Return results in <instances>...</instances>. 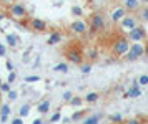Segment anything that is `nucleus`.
Returning a JSON list of instances; mask_svg holds the SVG:
<instances>
[{
  "label": "nucleus",
  "mask_w": 148,
  "mask_h": 124,
  "mask_svg": "<svg viewBox=\"0 0 148 124\" xmlns=\"http://www.w3.org/2000/svg\"><path fill=\"white\" fill-rule=\"evenodd\" d=\"M80 71L83 73V75H88V73L92 71V65H90V63H85V65L82 63L80 65Z\"/></svg>",
  "instance_id": "nucleus-25"
},
{
  "label": "nucleus",
  "mask_w": 148,
  "mask_h": 124,
  "mask_svg": "<svg viewBox=\"0 0 148 124\" xmlns=\"http://www.w3.org/2000/svg\"><path fill=\"white\" fill-rule=\"evenodd\" d=\"M138 18L141 23H148V5H141V8L138 10Z\"/></svg>",
  "instance_id": "nucleus-16"
},
{
  "label": "nucleus",
  "mask_w": 148,
  "mask_h": 124,
  "mask_svg": "<svg viewBox=\"0 0 148 124\" xmlns=\"http://www.w3.org/2000/svg\"><path fill=\"white\" fill-rule=\"evenodd\" d=\"M30 28L34 32H45L47 30V22L42 18H32L30 20Z\"/></svg>",
  "instance_id": "nucleus-12"
},
{
  "label": "nucleus",
  "mask_w": 148,
  "mask_h": 124,
  "mask_svg": "<svg viewBox=\"0 0 148 124\" xmlns=\"http://www.w3.org/2000/svg\"><path fill=\"white\" fill-rule=\"evenodd\" d=\"M130 46H132V41L128 40V37H118L112 43V53L116 58H125L127 53L130 51Z\"/></svg>",
  "instance_id": "nucleus-1"
},
{
  "label": "nucleus",
  "mask_w": 148,
  "mask_h": 124,
  "mask_svg": "<svg viewBox=\"0 0 148 124\" xmlns=\"http://www.w3.org/2000/svg\"><path fill=\"white\" fill-rule=\"evenodd\" d=\"M60 41H62V33H60V32L50 33V37H48V40H47L48 45H58Z\"/></svg>",
  "instance_id": "nucleus-14"
},
{
  "label": "nucleus",
  "mask_w": 148,
  "mask_h": 124,
  "mask_svg": "<svg viewBox=\"0 0 148 124\" xmlns=\"http://www.w3.org/2000/svg\"><path fill=\"white\" fill-rule=\"evenodd\" d=\"M65 56L70 63H73V65H82V61H83V53L78 50V48H72V50H68L65 53Z\"/></svg>",
  "instance_id": "nucleus-9"
},
{
  "label": "nucleus",
  "mask_w": 148,
  "mask_h": 124,
  "mask_svg": "<svg viewBox=\"0 0 148 124\" xmlns=\"http://www.w3.org/2000/svg\"><path fill=\"white\" fill-rule=\"evenodd\" d=\"M100 99V94L97 91H90L85 94V103H88V104H93V103H97Z\"/></svg>",
  "instance_id": "nucleus-15"
},
{
  "label": "nucleus",
  "mask_w": 148,
  "mask_h": 124,
  "mask_svg": "<svg viewBox=\"0 0 148 124\" xmlns=\"http://www.w3.org/2000/svg\"><path fill=\"white\" fill-rule=\"evenodd\" d=\"M30 114V104H22L20 109H18V116H22V118L25 119Z\"/></svg>",
  "instance_id": "nucleus-20"
},
{
  "label": "nucleus",
  "mask_w": 148,
  "mask_h": 124,
  "mask_svg": "<svg viewBox=\"0 0 148 124\" xmlns=\"http://www.w3.org/2000/svg\"><path fill=\"white\" fill-rule=\"evenodd\" d=\"M10 85H12V83H8V81L7 83H2V85H0V91L2 93H8L10 91Z\"/></svg>",
  "instance_id": "nucleus-31"
},
{
  "label": "nucleus",
  "mask_w": 148,
  "mask_h": 124,
  "mask_svg": "<svg viewBox=\"0 0 148 124\" xmlns=\"http://www.w3.org/2000/svg\"><path fill=\"white\" fill-rule=\"evenodd\" d=\"M5 68H7L8 71H14V70H15L14 63H12V61H10V60H7V61H5Z\"/></svg>",
  "instance_id": "nucleus-35"
},
{
  "label": "nucleus",
  "mask_w": 148,
  "mask_h": 124,
  "mask_svg": "<svg viewBox=\"0 0 148 124\" xmlns=\"http://www.w3.org/2000/svg\"><path fill=\"white\" fill-rule=\"evenodd\" d=\"M34 124H43V119H42V118H37V119L34 121Z\"/></svg>",
  "instance_id": "nucleus-39"
},
{
  "label": "nucleus",
  "mask_w": 148,
  "mask_h": 124,
  "mask_svg": "<svg viewBox=\"0 0 148 124\" xmlns=\"http://www.w3.org/2000/svg\"><path fill=\"white\" fill-rule=\"evenodd\" d=\"M0 2H2L3 5H12V3H15L17 0H0Z\"/></svg>",
  "instance_id": "nucleus-38"
},
{
  "label": "nucleus",
  "mask_w": 148,
  "mask_h": 124,
  "mask_svg": "<svg viewBox=\"0 0 148 124\" xmlns=\"http://www.w3.org/2000/svg\"><path fill=\"white\" fill-rule=\"evenodd\" d=\"M70 118H72V121H82V119H85V111H75Z\"/></svg>",
  "instance_id": "nucleus-23"
},
{
  "label": "nucleus",
  "mask_w": 148,
  "mask_h": 124,
  "mask_svg": "<svg viewBox=\"0 0 148 124\" xmlns=\"http://www.w3.org/2000/svg\"><path fill=\"white\" fill-rule=\"evenodd\" d=\"M37 111L40 112V114H47V112L50 111V99H43V101H40L38 106H37Z\"/></svg>",
  "instance_id": "nucleus-13"
},
{
  "label": "nucleus",
  "mask_w": 148,
  "mask_h": 124,
  "mask_svg": "<svg viewBox=\"0 0 148 124\" xmlns=\"http://www.w3.org/2000/svg\"><path fill=\"white\" fill-rule=\"evenodd\" d=\"M87 58L88 60H97L98 58V51H97V50H88L87 51Z\"/></svg>",
  "instance_id": "nucleus-27"
},
{
  "label": "nucleus",
  "mask_w": 148,
  "mask_h": 124,
  "mask_svg": "<svg viewBox=\"0 0 148 124\" xmlns=\"http://www.w3.org/2000/svg\"><path fill=\"white\" fill-rule=\"evenodd\" d=\"M0 20H3V13H0Z\"/></svg>",
  "instance_id": "nucleus-45"
},
{
  "label": "nucleus",
  "mask_w": 148,
  "mask_h": 124,
  "mask_svg": "<svg viewBox=\"0 0 148 124\" xmlns=\"http://www.w3.org/2000/svg\"><path fill=\"white\" fill-rule=\"evenodd\" d=\"M138 123H140L138 119H132V121H128V124H138Z\"/></svg>",
  "instance_id": "nucleus-41"
},
{
  "label": "nucleus",
  "mask_w": 148,
  "mask_h": 124,
  "mask_svg": "<svg viewBox=\"0 0 148 124\" xmlns=\"http://www.w3.org/2000/svg\"><path fill=\"white\" fill-rule=\"evenodd\" d=\"M62 98H63V101H65V103H70V99L73 98V93H72V91H65Z\"/></svg>",
  "instance_id": "nucleus-30"
},
{
  "label": "nucleus",
  "mask_w": 148,
  "mask_h": 124,
  "mask_svg": "<svg viewBox=\"0 0 148 124\" xmlns=\"http://www.w3.org/2000/svg\"><path fill=\"white\" fill-rule=\"evenodd\" d=\"M0 121H2V123H7V121H8V116H0Z\"/></svg>",
  "instance_id": "nucleus-40"
},
{
  "label": "nucleus",
  "mask_w": 148,
  "mask_h": 124,
  "mask_svg": "<svg viewBox=\"0 0 148 124\" xmlns=\"http://www.w3.org/2000/svg\"><path fill=\"white\" fill-rule=\"evenodd\" d=\"M53 71H57V73H68V65L67 63H58V65L53 66Z\"/></svg>",
  "instance_id": "nucleus-21"
},
{
  "label": "nucleus",
  "mask_w": 148,
  "mask_h": 124,
  "mask_svg": "<svg viewBox=\"0 0 148 124\" xmlns=\"http://www.w3.org/2000/svg\"><path fill=\"white\" fill-rule=\"evenodd\" d=\"M110 121H112V123H121V121H123V116H121V114H112V116H110Z\"/></svg>",
  "instance_id": "nucleus-29"
},
{
  "label": "nucleus",
  "mask_w": 148,
  "mask_h": 124,
  "mask_svg": "<svg viewBox=\"0 0 148 124\" xmlns=\"http://www.w3.org/2000/svg\"><path fill=\"white\" fill-rule=\"evenodd\" d=\"M145 56L148 58V45H145Z\"/></svg>",
  "instance_id": "nucleus-43"
},
{
  "label": "nucleus",
  "mask_w": 148,
  "mask_h": 124,
  "mask_svg": "<svg viewBox=\"0 0 148 124\" xmlns=\"http://www.w3.org/2000/svg\"><path fill=\"white\" fill-rule=\"evenodd\" d=\"M145 56V43L143 41H132V46H130V51L127 53L125 60L127 61H136Z\"/></svg>",
  "instance_id": "nucleus-3"
},
{
  "label": "nucleus",
  "mask_w": 148,
  "mask_h": 124,
  "mask_svg": "<svg viewBox=\"0 0 148 124\" xmlns=\"http://www.w3.org/2000/svg\"><path fill=\"white\" fill-rule=\"evenodd\" d=\"M0 85H2V79H0Z\"/></svg>",
  "instance_id": "nucleus-46"
},
{
  "label": "nucleus",
  "mask_w": 148,
  "mask_h": 124,
  "mask_svg": "<svg viewBox=\"0 0 148 124\" xmlns=\"http://www.w3.org/2000/svg\"><path fill=\"white\" fill-rule=\"evenodd\" d=\"M88 23L85 22V20H82V18H78V20H75L73 23L70 25V32L72 33H75V35H85V33L88 32Z\"/></svg>",
  "instance_id": "nucleus-8"
},
{
  "label": "nucleus",
  "mask_w": 148,
  "mask_h": 124,
  "mask_svg": "<svg viewBox=\"0 0 148 124\" xmlns=\"http://www.w3.org/2000/svg\"><path fill=\"white\" fill-rule=\"evenodd\" d=\"M103 30H105V17L100 12H95L90 17V28H88V32L97 33V32H103Z\"/></svg>",
  "instance_id": "nucleus-4"
},
{
  "label": "nucleus",
  "mask_w": 148,
  "mask_h": 124,
  "mask_svg": "<svg viewBox=\"0 0 148 124\" xmlns=\"http://www.w3.org/2000/svg\"><path fill=\"white\" fill-rule=\"evenodd\" d=\"M138 81H140V86H147L148 85V75H141L140 78H138Z\"/></svg>",
  "instance_id": "nucleus-32"
},
{
  "label": "nucleus",
  "mask_w": 148,
  "mask_h": 124,
  "mask_svg": "<svg viewBox=\"0 0 148 124\" xmlns=\"http://www.w3.org/2000/svg\"><path fill=\"white\" fill-rule=\"evenodd\" d=\"M141 96V88H140V85H130V88H128L127 91H125V94H123V98L127 99V98H133V99H136V98H140Z\"/></svg>",
  "instance_id": "nucleus-11"
},
{
  "label": "nucleus",
  "mask_w": 148,
  "mask_h": 124,
  "mask_svg": "<svg viewBox=\"0 0 148 124\" xmlns=\"http://www.w3.org/2000/svg\"><path fill=\"white\" fill-rule=\"evenodd\" d=\"M72 15H73V17H78V18L83 17V8H82L80 5H73L72 7Z\"/></svg>",
  "instance_id": "nucleus-22"
},
{
  "label": "nucleus",
  "mask_w": 148,
  "mask_h": 124,
  "mask_svg": "<svg viewBox=\"0 0 148 124\" xmlns=\"http://www.w3.org/2000/svg\"><path fill=\"white\" fill-rule=\"evenodd\" d=\"M141 22L140 18H138V15H135L133 12H128L125 17H123V20H121L120 23H118V28H120L121 33H125L127 35L130 30H133L135 26H138Z\"/></svg>",
  "instance_id": "nucleus-2"
},
{
  "label": "nucleus",
  "mask_w": 148,
  "mask_h": 124,
  "mask_svg": "<svg viewBox=\"0 0 148 124\" xmlns=\"http://www.w3.org/2000/svg\"><path fill=\"white\" fill-rule=\"evenodd\" d=\"M5 41H7V45L10 46V48H17V46H18V37H17V35L8 33L7 37H5Z\"/></svg>",
  "instance_id": "nucleus-17"
},
{
  "label": "nucleus",
  "mask_w": 148,
  "mask_h": 124,
  "mask_svg": "<svg viewBox=\"0 0 148 124\" xmlns=\"http://www.w3.org/2000/svg\"><path fill=\"white\" fill-rule=\"evenodd\" d=\"M121 5L127 8L128 12H138L141 8V2L140 0H121Z\"/></svg>",
  "instance_id": "nucleus-10"
},
{
  "label": "nucleus",
  "mask_w": 148,
  "mask_h": 124,
  "mask_svg": "<svg viewBox=\"0 0 148 124\" xmlns=\"http://www.w3.org/2000/svg\"><path fill=\"white\" fill-rule=\"evenodd\" d=\"M62 121H63V123H70V121H72V118H63Z\"/></svg>",
  "instance_id": "nucleus-42"
},
{
  "label": "nucleus",
  "mask_w": 148,
  "mask_h": 124,
  "mask_svg": "<svg viewBox=\"0 0 148 124\" xmlns=\"http://www.w3.org/2000/svg\"><path fill=\"white\" fill-rule=\"evenodd\" d=\"M10 123H12V124H23V118H22V116H18V118H14Z\"/></svg>",
  "instance_id": "nucleus-37"
},
{
  "label": "nucleus",
  "mask_w": 148,
  "mask_h": 124,
  "mask_svg": "<svg viewBox=\"0 0 148 124\" xmlns=\"http://www.w3.org/2000/svg\"><path fill=\"white\" fill-rule=\"evenodd\" d=\"M127 37H128V40H130V41H145L148 35H147L145 26L140 23L138 26H135L133 30H130V32L127 33Z\"/></svg>",
  "instance_id": "nucleus-6"
},
{
  "label": "nucleus",
  "mask_w": 148,
  "mask_h": 124,
  "mask_svg": "<svg viewBox=\"0 0 148 124\" xmlns=\"http://www.w3.org/2000/svg\"><path fill=\"white\" fill-rule=\"evenodd\" d=\"M15 79H17V73H15V71H8V79H7V81H8V83H14Z\"/></svg>",
  "instance_id": "nucleus-34"
},
{
  "label": "nucleus",
  "mask_w": 148,
  "mask_h": 124,
  "mask_svg": "<svg viewBox=\"0 0 148 124\" xmlns=\"http://www.w3.org/2000/svg\"><path fill=\"white\" fill-rule=\"evenodd\" d=\"M141 2V5H148V0H140Z\"/></svg>",
  "instance_id": "nucleus-44"
},
{
  "label": "nucleus",
  "mask_w": 148,
  "mask_h": 124,
  "mask_svg": "<svg viewBox=\"0 0 148 124\" xmlns=\"http://www.w3.org/2000/svg\"><path fill=\"white\" fill-rule=\"evenodd\" d=\"M7 55V45L0 43V56H5Z\"/></svg>",
  "instance_id": "nucleus-36"
},
{
  "label": "nucleus",
  "mask_w": 148,
  "mask_h": 124,
  "mask_svg": "<svg viewBox=\"0 0 148 124\" xmlns=\"http://www.w3.org/2000/svg\"><path fill=\"white\" fill-rule=\"evenodd\" d=\"M100 119H101L100 114H92V116H87V118L83 119V124H98Z\"/></svg>",
  "instance_id": "nucleus-19"
},
{
  "label": "nucleus",
  "mask_w": 148,
  "mask_h": 124,
  "mask_svg": "<svg viewBox=\"0 0 148 124\" xmlns=\"http://www.w3.org/2000/svg\"><path fill=\"white\" fill-rule=\"evenodd\" d=\"M83 103H85V98H82V96H73V98L70 99V103H68V104L73 106V108H82Z\"/></svg>",
  "instance_id": "nucleus-18"
},
{
  "label": "nucleus",
  "mask_w": 148,
  "mask_h": 124,
  "mask_svg": "<svg viewBox=\"0 0 148 124\" xmlns=\"http://www.w3.org/2000/svg\"><path fill=\"white\" fill-rule=\"evenodd\" d=\"M7 98H8V101L12 103V101H15V99L18 98V93H17V91H14V89H10V91L7 93Z\"/></svg>",
  "instance_id": "nucleus-26"
},
{
  "label": "nucleus",
  "mask_w": 148,
  "mask_h": 124,
  "mask_svg": "<svg viewBox=\"0 0 148 124\" xmlns=\"http://www.w3.org/2000/svg\"><path fill=\"white\" fill-rule=\"evenodd\" d=\"M58 121H62V114L57 111V112H53V114L50 116V123H58Z\"/></svg>",
  "instance_id": "nucleus-28"
},
{
  "label": "nucleus",
  "mask_w": 148,
  "mask_h": 124,
  "mask_svg": "<svg viewBox=\"0 0 148 124\" xmlns=\"http://www.w3.org/2000/svg\"><path fill=\"white\" fill-rule=\"evenodd\" d=\"M10 17L14 20H25L27 18V8L23 3H18V2H15L10 5Z\"/></svg>",
  "instance_id": "nucleus-5"
},
{
  "label": "nucleus",
  "mask_w": 148,
  "mask_h": 124,
  "mask_svg": "<svg viewBox=\"0 0 148 124\" xmlns=\"http://www.w3.org/2000/svg\"><path fill=\"white\" fill-rule=\"evenodd\" d=\"M27 83H34V81H40V76H37V75H32V76H27L25 78Z\"/></svg>",
  "instance_id": "nucleus-33"
},
{
  "label": "nucleus",
  "mask_w": 148,
  "mask_h": 124,
  "mask_svg": "<svg viewBox=\"0 0 148 124\" xmlns=\"http://www.w3.org/2000/svg\"><path fill=\"white\" fill-rule=\"evenodd\" d=\"M10 112H12V109H10V106L8 104H2L0 106V116H10Z\"/></svg>",
  "instance_id": "nucleus-24"
},
{
  "label": "nucleus",
  "mask_w": 148,
  "mask_h": 124,
  "mask_svg": "<svg viewBox=\"0 0 148 124\" xmlns=\"http://www.w3.org/2000/svg\"><path fill=\"white\" fill-rule=\"evenodd\" d=\"M127 13H128V10H127V8H125L123 5H121V3H120V5H116L113 10L110 12V20H112V23L118 25L121 20H123V17H125Z\"/></svg>",
  "instance_id": "nucleus-7"
}]
</instances>
